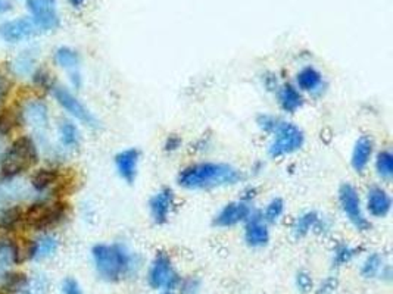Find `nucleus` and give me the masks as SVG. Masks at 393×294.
<instances>
[{"instance_id":"1","label":"nucleus","mask_w":393,"mask_h":294,"mask_svg":"<svg viewBox=\"0 0 393 294\" xmlns=\"http://www.w3.org/2000/svg\"><path fill=\"white\" fill-rule=\"evenodd\" d=\"M243 179V174L228 163L202 162L180 171L177 183L186 190H208L235 186Z\"/></svg>"},{"instance_id":"2","label":"nucleus","mask_w":393,"mask_h":294,"mask_svg":"<svg viewBox=\"0 0 393 294\" xmlns=\"http://www.w3.org/2000/svg\"><path fill=\"white\" fill-rule=\"evenodd\" d=\"M94 268L101 279L117 283L125 276L136 274L140 259L123 244H96L92 249Z\"/></svg>"},{"instance_id":"3","label":"nucleus","mask_w":393,"mask_h":294,"mask_svg":"<svg viewBox=\"0 0 393 294\" xmlns=\"http://www.w3.org/2000/svg\"><path fill=\"white\" fill-rule=\"evenodd\" d=\"M37 160L39 152L32 139L20 137L6 149L2 160H0V170L6 178H13L35 167Z\"/></svg>"},{"instance_id":"4","label":"nucleus","mask_w":393,"mask_h":294,"mask_svg":"<svg viewBox=\"0 0 393 294\" xmlns=\"http://www.w3.org/2000/svg\"><path fill=\"white\" fill-rule=\"evenodd\" d=\"M68 214V205L63 202H37L23 210L21 224L35 231H47L59 225Z\"/></svg>"},{"instance_id":"5","label":"nucleus","mask_w":393,"mask_h":294,"mask_svg":"<svg viewBox=\"0 0 393 294\" xmlns=\"http://www.w3.org/2000/svg\"><path fill=\"white\" fill-rule=\"evenodd\" d=\"M273 134L274 139L268 147V153L273 158H282L294 153L301 149L305 141L302 129L292 122L282 121Z\"/></svg>"},{"instance_id":"6","label":"nucleus","mask_w":393,"mask_h":294,"mask_svg":"<svg viewBox=\"0 0 393 294\" xmlns=\"http://www.w3.org/2000/svg\"><path fill=\"white\" fill-rule=\"evenodd\" d=\"M147 283L154 290H166L173 291L178 288L182 279L175 271L171 259L166 253H158L147 272Z\"/></svg>"},{"instance_id":"7","label":"nucleus","mask_w":393,"mask_h":294,"mask_svg":"<svg viewBox=\"0 0 393 294\" xmlns=\"http://www.w3.org/2000/svg\"><path fill=\"white\" fill-rule=\"evenodd\" d=\"M339 203L349 222L358 231H368L370 222L363 210L361 199L358 191L351 184H342L339 188Z\"/></svg>"},{"instance_id":"8","label":"nucleus","mask_w":393,"mask_h":294,"mask_svg":"<svg viewBox=\"0 0 393 294\" xmlns=\"http://www.w3.org/2000/svg\"><path fill=\"white\" fill-rule=\"evenodd\" d=\"M54 94H55V99L58 101V103L75 120H78L80 122H83L85 125H87L90 128L99 127V121L96 120L93 113L83 103H81L71 91H68L63 87H54Z\"/></svg>"},{"instance_id":"9","label":"nucleus","mask_w":393,"mask_h":294,"mask_svg":"<svg viewBox=\"0 0 393 294\" xmlns=\"http://www.w3.org/2000/svg\"><path fill=\"white\" fill-rule=\"evenodd\" d=\"M27 6L32 15L36 28L52 31L59 27L56 0H27Z\"/></svg>"},{"instance_id":"10","label":"nucleus","mask_w":393,"mask_h":294,"mask_svg":"<svg viewBox=\"0 0 393 294\" xmlns=\"http://www.w3.org/2000/svg\"><path fill=\"white\" fill-rule=\"evenodd\" d=\"M244 222H247V226H244V241H247L248 246L254 249L267 246L270 241V231L261 212L252 210Z\"/></svg>"},{"instance_id":"11","label":"nucleus","mask_w":393,"mask_h":294,"mask_svg":"<svg viewBox=\"0 0 393 294\" xmlns=\"http://www.w3.org/2000/svg\"><path fill=\"white\" fill-rule=\"evenodd\" d=\"M252 207L247 202H232L225 205L214 218V225L220 228L235 226L243 221H247L251 215Z\"/></svg>"},{"instance_id":"12","label":"nucleus","mask_w":393,"mask_h":294,"mask_svg":"<svg viewBox=\"0 0 393 294\" xmlns=\"http://www.w3.org/2000/svg\"><path fill=\"white\" fill-rule=\"evenodd\" d=\"M173 206H174V193L171 188L166 187L155 193L152 196V199L149 200V210L154 222L158 225L166 224L170 218Z\"/></svg>"},{"instance_id":"13","label":"nucleus","mask_w":393,"mask_h":294,"mask_svg":"<svg viewBox=\"0 0 393 294\" xmlns=\"http://www.w3.org/2000/svg\"><path fill=\"white\" fill-rule=\"evenodd\" d=\"M36 32V25L27 18H18L0 25V37L8 43H18L30 39Z\"/></svg>"},{"instance_id":"14","label":"nucleus","mask_w":393,"mask_h":294,"mask_svg":"<svg viewBox=\"0 0 393 294\" xmlns=\"http://www.w3.org/2000/svg\"><path fill=\"white\" fill-rule=\"evenodd\" d=\"M27 196L28 190L21 181H15L13 178L0 181V214L12 206L21 205Z\"/></svg>"},{"instance_id":"15","label":"nucleus","mask_w":393,"mask_h":294,"mask_svg":"<svg viewBox=\"0 0 393 294\" xmlns=\"http://www.w3.org/2000/svg\"><path fill=\"white\" fill-rule=\"evenodd\" d=\"M140 152L137 149H127L116 156V167L120 177L128 184H133L137 177Z\"/></svg>"},{"instance_id":"16","label":"nucleus","mask_w":393,"mask_h":294,"mask_svg":"<svg viewBox=\"0 0 393 294\" xmlns=\"http://www.w3.org/2000/svg\"><path fill=\"white\" fill-rule=\"evenodd\" d=\"M367 210L374 218H385L392 209V199L387 191L379 186H373L367 193Z\"/></svg>"},{"instance_id":"17","label":"nucleus","mask_w":393,"mask_h":294,"mask_svg":"<svg viewBox=\"0 0 393 294\" xmlns=\"http://www.w3.org/2000/svg\"><path fill=\"white\" fill-rule=\"evenodd\" d=\"M373 151H374V143H373L371 137L361 136L355 141L351 163H352V168L356 172L366 171V168L368 167V163L371 160Z\"/></svg>"},{"instance_id":"18","label":"nucleus","mask_w":393,"mask_h":294,"mask_svg":"<svg viewBox=\"0 0 393 294\" xmlns=\"http://www.w3.org/2000/svg\"><path fill=\"white\" fill-rule=\"evenodd\" d=\"M23 120L37 129H43L49 124L47 106L40 101H32L23 109Z\"/></svg>"},{"instance_id":"19","label":"nucleus","mask_w":393,"mask_h":294,"mask_svg":"<svg viewBox=\"0 0 393 294\" xmlns=\"http://www.w3.org/2000/svg\"><path fill=\"white\" fill-rule=\"evenodd\" d=\"M277 91H278V103H280L285 112L293 113L304 105V97L298 90V87H294L292 84H285L280 89H277Z\"/></svg>"},{"instance_id":"20","label":"nucleus","mask_w":393,"mask_h":294,"mask_svg":"<svg viewBox=\"0 0 393 294\" xmlns=\"http://www.w3.org/2000/svg\"><path fill=\"white\" fill-rule=\"evenodd\" d=\"M298 90L316 93L323 87V75L314 67H305L297 75Z\"/></svg>"},{"instance_id":"21","label":"nucleus","mask_w":393,"mask_h":294,"mask_svg":"<svg viewBox=\"0 0 393 294\" xmlns=\"http://www.w3.org/2000/svg\"><path fill=\"white\" fill-rule=\"evenodd\" d=\"M15 264H18V253H16L15 241L2 238L0 240V279H5L9 274V269Z\"/></svg>"},{"instance_id":"22","label":"nucleus","mask_w":393,"mask_h":294,"mask_svg":"<svg viewBox=\"0 0 393 294\" xmlns=\"http://www.w3.org/2000/svg\"><path fill=\"white\" fill-rule=\"evenodd\" d=\"M59 243L54 236H42L39 240L32 241V257L36 260H42L51 257L58 250Z\"/></svg>"},{"instance_id":"23","label":"nucleus","mask_w":393,"mask_h":294,"mask_svg":"<svg viewBox=\"0 0 393 294\" xmlns=\"http://www.w3.org/2000/svg\"><path fill=\"white\" fill-rule=\"evenodd\" d=\"M61 174L56 170H39L31 177V186L36 191L42 193L44 190H47L49 187L56 186V183L59 181Z\"/></svg>"},{"instance_id":"24","label":"nucleus","mask_w":393,"mask_h":294,"mask_svg":"<svg viewBox=\"0 0 393 294\" xmlns=\"http://www.w3.org/2000/svg\"><path fill=\"white\" fill-rule=\"evenodd\" d=\"M320 215L317 214V212H305V214H302L301 217L297 218V221H294L293 224V236L297 237V238H302L305 237L308 233L311 231H314L316 230V226L320 221Z\"/></svg>"},{"instance_id":"25","label":"nucleus","mask_w":393,"mask_h":294,"mask_svg":"<svg viewBox=\"0 0 393 294\" xmlns=\"http://www.w3.org/2000/svg\"><path fill=\"white\" fill-rule=\"evenodd\" d=\"M55 60L58 65H61L62 68L68 70L71 74L78 72L80 67V56L75 51L70 47H61L55 53Z\"/></svg>"},{"instance_id":"26","label":"nucleus","mask_w":393,"mask_h":294,"mask_svg":"<svg viewBox=\"0 0 393 294\" xmlns=\"http://www.w3.org/2000/svg\"><path fill=\"white\" fill-rule=\"evenodd\" d=\"M375 172L385 181L393 178V155L390 151H382L375 158Z\"/></svg>"},{"instance_id":"27","label":"nucleus","mask_w":393,"mask_h":294,"mask_svg":"<svg viewBox=\"0 0 393 294\" xmlns=\"http://www.w3.org/2000/svg\"><path fill=\"white\" fill-rule=\"evenodd\" d=\"M59 134H61V141L65 147L68 149H75L80 144V133L78 128L70 122V121H63L59 125Z\"/></svg>"},{"instance_id":"28","label":"nucleus","mask_w":393,"mask_h":294,"mask_svg":"<svg viewBox=\"0 0 393 294\" xmlns=\"http://www.w3.org/2000/svg\"><path fill=\"white\" fill-rule=\"evenodd\" d=\"M383 257L379 253H371L366 257L361 265V275L364 279H375L383 268Z\"/></svg>"},{"instance_id":"29","label":"nucleus","mask_w":393,"mask_h":294,"mask_svg":"<svg viewBox=\"0 0 393 294\" xmlns=\"http://www.w3.org/2000/svg\"><path fill=\"white\" fill-rule=\"evenodd\" d=\"M358 255V249L351 248L349 244H337L333 250V267L340 268L343 265L349 264L351 260Z\"/></svg>"},{"instance_id":"30","label":"nucleus","mask_w":393,"mask_h":294,"mask_svg":"<svg viewBox=\"0 0 393 294\" xmlns=\"http://www.w3.org/2000/svg\"><path fill=\"white\" fill-rule=\"evenodd\" d=\"M20 124V117L13 109H5L0 112V136L6 137L15 127Z\"/></svg>"},{"instance_id":"31","label":"nucleus","mask_w":393,"mask_h":294,"mask_svg":"<svg viewBox=\"0 0 393 294\" xmlns=\"http://www.w3.org/2000/svg\"><path fill=\"white\" fill-rule=\"evenodd\" d=\"M283 212H285V202L282 199L275 198L267 205L264 214H262V218H264L266 222H275L280 219Z\"/></svg>"},{"instance_id":"32","label":"nucleus","mask_w":393,"mask_h":294,"mask_svg":"<svg viewBox=\"0 0 393 294\" xmlns=\"http://www.w3.org/2000/svg\"><path fill=\"white\" fill-rule=\"evenodd\" d=\"M280 122H282L280 120L273 115H259L256 120V124L259 125V128L266 133H274L277 127L280 125Z\"/></svg>"},{"instance_id":"33","label":"nucleus","mask_w":393,"mask_h":294,"mask_svg":"<svg viewBox=\"0 0 393 294\" xmlns=\"http://www.w3.org/2000/svg\"><path fill=\"white\" fill-rule=\"evenodd\" d=\"M180 294H201V280L199 279H187L180 283Z\"/></svg>"},{"instance_id":"34","label":"nucleus","mask_w":393,"mask_h":294,"mask_svg":"<svg viewBox=\"0 0 393 294\" xmlns=\"http://www.w3.org/2000/svg\"><path fill=\"white\" fill-rule=\"evenodd\" d=\"M5 279H6V288L13 290V291L23 290L25 283H27L25 275H23V274H13V275L8 274Z\"/></svg>"},{"instance_id":"35","label":"nucleus","mask_w":393,"mask_h":294,"mask_svg":"<svg viewBox=\"0 0 393 294\" xmlns=\"http://www.w3.org/2000/svg\"><path fill=\"white\" fill-rule=\"evenodd\" d=\"M297 287L301 293H309L313 288V279L306 271H299L297 274Z\"/></svg>"},{"instance_id":"36","label":"nucleus","mask_w":393,"mask_h":294,"mask_svg":"<svg viewBox=\"0 0 393 294\" xmlns=\"http://www.w3.org/2000/svg\"><path fill=\"white\" fill-rule=\"evenodd\" d=\"M9 91H11V81L2 71H0V105L6 101Z\"/></svg>"},{"instance_id":"37","label":"nucleus","mask_w":393,"mask_h":294,"mask_svg":"<svg viewBox=\"0 0 393 294\" xmlns=\"http://www.w3.org/2000/svg\"><path fill=\"white\" fill-rule=\"evenodd\" d=\"M63 294H83L80 288V284L74 279H67L62 283Z\"/></svg>"},{"instance_id":"38","label":"nucleus","mask_w":393,"mask_h":294,"mask_svg":"<svg viewBox=\"0 0 393 294\" xmlns=\"http://www.w3.org/2000/svg\"><path fill=\"white\" fill-rule=\"evenodd\" d=\"M336 287H337L336 279H333V276H329V279H325L321 283L320 288L317 290V294H332L336 290Z\"/></svg>"},{"instance_id":"39","label":"nucleus","mask_w":393,"mask_h":294,"mask_svg":"<svg viewBox=\"0 0 393 294\" xmlns=\"http://www.w3.org/2000/svg\"><path fill=\"white\" fill-rule=\"evenodd\" d=\"M32 68V60L28 59L27 56H21L18 60H16V65H15V70L16 72H20V74H27L30 72V70Z\"/></svg>"},{"instance_id":"40","label":"nucleus","mask_w":393,"mask_h":294,"mask_svg":"<svg viewBox=\"0 0 393 294\" xmlns=\"http://www.w3.org/2000/svg\"><path fill=\"white\" fill-rule=\"evenodd\" d=\"M35 81L42 87L51 86V77H49V74L44 72V71H37L36 75H35Z\"/></svg>"},{"instance_id":"41","label":"nucleus","mask_w":393,"mask_h":294,"mask_svg":"<svg viewBox=\"0 0 393 294\" xmlns=\"http://www.w3.org/2000/svg\"><path fill=\"white\" fill-rule=\"evenodd\" d=\"M180 146H182V140H180V137L178 136H170L167 139V143H166V151L167 152H174V151L178 149Z\"/></svg>"},{"instance_id":"42","label":"nucleus","mask_w":393,"mask_h":294,"mask_svg":"<svg viewBox=\"0 0 393 294\" xmlns=\"http://www.w3.org/2000/svg\"><path fill=\"white\" fill-rule=\"evenodd\" d=\"M255 196H256V190H255V188H252V187H249V188L244 190L242 202H247V203H249V202L255 198Z\"/></svg>"},{"instance_id":"43","label":"nucleus","mask_w":393,"mask_h":294,"mask_svg":"<svg viewBox=\"0 0 393 294\" xmlns=\"http://www.w3.org/2000/svg\"><path fill=\"white\" fill-rule=\"evenodd\" d=\"M274 84L277 86V79L274 77H266V86L268 90H273Z\"/></svg>"},{"instance_id":"44","label":"nucleus","mask_w":393,"mask_h":294,"mask_svg":"<svg viewBox=\"0 0 393 294\" xmlns=\"http://www.w3.org/2000/svg\"><path fill=\"white\" fill-rule=\"evenodd\" d=\"M5 152H6V147H5V140H4V137H2V136H0V160H2V158H4Z\"/></svg>"},{"instance_id":"45","label":"nucleus","mask_w":393,"mask_h":294,"mask_svg":"<svg viewBox=\"0 0 393 294\" xmlns=\"http://www.w3.org/2000/svg\"><path fill=\"white\" fill-rule=\"evenodd\" d=\"M9 9V5L5 2V0H0V13L5 12Z\"/></svg>"},{"instance_id":"46","label":"nucleus","mask_w":393,"mask_h":294,"mask_svg":"<svg viewBox=\"0 0 393 294\" xmlns=\"http://www.w3.org/2000/svg\"><path fill=\"white\" fill-rule=\"evenodd\" d=\"M71 4H73V6L78 8V6H81V5L85 4V0H71Z\"/></svg>"},{"instance_id":"47","label":"nucleus","mask_w":393,"mask_h":294,"mask_svg":"<svg viewBox=\"0 0 393 294\" xmlns=\"http://www.w3.org/2000/svg\"><path fill=\"white\" fill-rule=\"evenodd\" d=\"M18 294H31V293H30V291H27V290H24V288H23V290H20V291H18Z\"/></svg>"}]
</instances>
